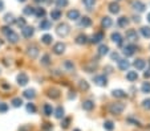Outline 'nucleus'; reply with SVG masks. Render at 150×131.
Here are the masks:
<instances>
[{
    "label": "nucleus",
    "mask_w": 150,
    "mask_h": 131,
    "mask_svg": "<svg viewBox=\"0 0 150 131\" xmlns=\"http://www.w3.org/2000/svg\"><path fill=\"white\" fill-rule=\"evenodd\" d=\"M56 32L60 37H65V36H68L69 32H71V27L67 23H60L56 28Z\"/></svg>",
    "instance_id": "nucleus-1"
},
{
    "label": "nucleus",
    "mask_w": 150,
    "mask_h": 131,
    "mask_svg": "<svg viewBox=\"0 0 150 131\" xmlns=\"http://www.w3.org/2000/svg\"><path fill=\"white\" fill-rule=\"evenodd\" d=\"M124 109H125V105L121 102L110 103V105H109V111H110V114H113V115L121 114L122 111H124Z\"/></svg>",
    "instance_id": "nucleus-2"
},
{
    "label": "nucleus",
    "mask_w": 150,
    "mask_h": 131,
    "mask_svg": "<svg viewBox=\"0 0 150 131\" xmlns=\"http://www.w3.org/2000/svg\"><path fill=\"white\" fill-rule=\"evenodd\" d=\"M39 46L35 45V44H32V45H29L28 48H27V56H28L29 58H36L37 56H39Z\"/></svg>",
    "instance_id": "nucleus-3"
},
{
    "label": "nucleus",
    "mask_w": 150,
    "mask_h": 131,
    "mask_svg": "<svg viewBox=\"0 0 150 131\" xmlns=\"http://www.w3.org/2000/svg\"><path fill=\"white\" fill-rule=\"evenodd\" d=\"M132 8H133L136 12H139V13H141V12H144V11H145L146 6H145V4L142 3L141 0H134L133 3H132Z\"/></svg>",
    "instance_id": "nucleus-4"
},
{
    "label": "nucleus",
    "mask_w": 150,
    "mask_h": 131,
    "mask_svg": "<svg viewBox=\"0 0 150 131\" xmlns=\"http://www.w3.org/2000/svg\"><path fill=\"white\" fill-rule=\"evenodd\" d=\"M136 50H137L136 45H134V44H129V45L124 46V50H122V53H124L126 57H130V56H133V54H134V52H136Z\"/></svg>",
    "instance_id": "nucleus-5"
},
{
    "label": "nucleus",
    "mask_w": 150,
    "mask_h": 131,
    "mask_svg": "<svg viewBox=\"0 0 150 131\" xmlns=\"http://www.w3.org/2000/svg\"><path fill=\"white\" fill-rule=\"evenodd\" d=\"M21 34H23L25 39H31V37L35 34V28H33V27L25 25L24 28H21Z\"/></svg>",
    "instance_id": "nucleus-6"
},
{
    "label": "nucleus",
    "mask_w": 150,
    "mask_h": 131,
    "mask_svg": "<svg viewBox=\"0 0 150 131\" xmlns=\"http://www.w3.org/2000/svg\"><path fill=\"white\" fill-rule=\"evenodd\" d=\"M94 83L98 86H106V83H108V78L105 77V74H100V76H96V77L93 78Z\"/></svg>",
    "instance_id": "nucleus-7"
},
{
    "label": "nucleus",
    "mask_w": 150,
    "mask_h": 131,
    "mask_svg": "<svg viewBox=\"0 0 150 131\" xmlns=\"http://www.w3.org/2000/svg\"><path fill=\"white\" fill-rule=\"evenodd\" d=\"M16 81H17V85L19 86H25L27 83L29 82V78H28V76H27L25 73H20L19 76H17Z\"/></svg>",
    "instance_id": "nucleus-8"
},
{
    "label": "nucleus",
    "mask_w": 150,
    "mask_h": 131,
    "mask_svg": "<svg viewBox=\"0 0 150 131\" xmlns=\"http://www.w3.org/2000/svg\"><path fill=\"white\" fill-rule=\"evenodd\" d=\"M126 40L132 41V43L138 40V33H137L136 29H129V31L126 32Z\"/></svg>",
    "instance_id": "nucleus-9"
},
{
    "label": "nucleus",
    "mask_w": 150,
    "mask_h": 131,
    "mask_svg": "<svg viewBox=\"0 0 150 131\" xmlns=\"http://www.w3.org/2000/svg\"><path fill=\"white\" fill-rule=\"evenodd\" d=\"M67 17L72 21H77L80 19V11H77V9H71V11H68V13H67Z\"/></svg>",
    "instance_id": "nucleus-10"
},
{
    "label": "nucleus",
    "mask_w": 150,
    "mask_h": 131,
    "mask_svg": "<svg viewBox=\"0 0 150 131\" xmlns=\"http://www.w3.org/2000/svg\"><path fill=\"white\" fill-rule=\"evenodd\" d=\"M53 52L56 54H62L65 52V44L64 43H56L53 45Z\"/></svg>",
    "instance_id": "nucleus-11"
},
{
    "label": "nucleus",
    "mask_w": 150,
    "mask_h": 131,
    "mask_svg": "<svg viewBox=\"0 0 150 131\" xmlns=\"http://www.w3.org/2000/svg\"><path fill=\"white\" fill-rule=\"evenodd\" d=\"M104 40V33L102 32H96V33L92 36V39H91V43H93V44H98V43H101V41Z\"/></svg>",
    "instance_id": "nucleus-12"
},
{
    "label": "nucleus",
    "mask_w": 150,
    "mask_h": 131,
    "mask_svg": "<svg viewBox=\"0 0 150 131\" xmlns=\"http://www.w3.org/2000/svg\"><path fill=\"white\" fill-rule=\"evenodd\" d=\"M39 27H40V29H41V31H48V29H51L52 23L49 20H47V19H41Z\"/></svg>",
    "instance_id": "nucleus-13"
},
{
    "label": "nucleus",
    "mask_w": 150,
    "mask_h": 131,
    "mask_svg": "<svg viewBox=\"0 0 150 131\" xmlns=\"http://www.w3.org/2000/svg\"><path fill=\"white\" fill-rule=\"evenodd\" d=\"M112 41L116 43L117 45L121 46L122 45V36L118 33V32H113V33H112Z\"/></svg>",
    "instance_id": "nucleus-14"
},
{
    "label": "nucleus",
    "mask_w": 150,
    "mask_h": 131,
    "mask_svg": "<svg viewBox=\"0 0 150 131\" xmlns=\"http://www.w3.org/2000/svg\"><path fill=\"white\" fill-rule=\"evenodd\" d=\"M23 97L31 101V99H33V98L36 97V91H35L33 89H27V90L23 93Z\"/></svg>",
    "instance_id": "nucleus-15"
},
{
    "label": "nucleus",
    "mask_w": 150,
    "mask_h": 131,
    "mask_svg": "<svg viewBox=\"0 0 150 131\" xmlns=\"http://www.w3.org/2000/svg\"><path fill=\"white\" fill-rule=\"evenodd\" d=\"M47 94H48V97L52 98V99H57V98L60 97V90L52 88V89H49V90H48V93H47Z\"/></svg>",
    "instance_id": "nucleus-16"
},
{
    "label": "nucleus",
    "mask_w": 150,
    "mask_h": 131,
    "mask_svg": "<svg viewBox=\"0 0 150 131\" xmlns=\"http://www.w3.org/2000/svg\"><path fill=\"white\" fill-rule=\"evenodd\" d=\"M137 78H138V73L137 71H127L126 73V80L129 81V82H134V81H137Z\"/></svg>",
    "instance_id": "nucleus-17"
},
{
    "label": "nucleus",
    "mask_w": 150,
    "mask_h": 131,
    "mask_svg": "<svg viewBox=\"0 0 150 131\" xmlns=\"http://www.w3.org/2000/svg\"><path fill=\"white\" fill-rule=\"evenodd\" d=\"M3 20L6 24H8V25H11V24H15L16 23V19H15V16L12 13H6V16L3 17Z\"/></svg>",
    "instance_id": "nucleus-18"
},
{
    "label": "nucleus",
    "mask_w": 150,
    "mask_h": 131,
    "mask_svg": "<svg viewBox=\"0 0 150 131\" xmlns=\"http://www.w3.org/2000/svg\"><path fill=\"white\" fill-rule=\"evenodd\" d=\"M129 66H130V62L127 60H124V58H120L118 60V68L121 69V70H127Z\"/></svg>",
    "instance_id": "nucleus-19"
},
{
    "label": "nucleus",
    "mask_w": 150,
    "mask_h": 131,
    "mask_svg": "<svg viewBox=\"0 0 150 131\" xmlns=\"http://www.w3.org/2000/svg\"><path fill=\"white\" fill-rule=\"evenodd\" d=\"M134 66H136L137 70H144L145 66H146V61L142 60V58H138V60L134 61Z\"/></svg>",
    "instance_id": "nucleus-20"
},
{
    "label": "nucleus",
    "mask_w": 150,
    "mask_h": 131,
    "mask_svg": "<svg viewBox=\"0 0 150 131\" xmlns=\"http://www.w3.org/2000/svg\"><path fill=\"white\" fill-rule=\"evenodd\" d=\"M127 24H129V19H127L126 16H121L118 20H117V25L121 27V28H126Z\"/></svg>",
    "instance_id": "nucleus-21"
},
{
    "label": "nucleus",
    "mask_w": 150,
    "mask_h": 131,
    "mask_svg": "<svg viewBox=\"0 0 150 131\" xmlns=\"http://www.w3.org/2000/svg\"><path fill=\"white\" fill-rule=\"evenodd\" d=\"M76 43L80 44V45H84V44H86V43H88V36H86V34H84V33L79 34V36L76 37Z\"/></svg>",
    "instance_id": "nucleus-22"
},
{
    "label": "nucleus",
    "mask_w": 150,
    "mask_h": 131,
    "mask_svg": "<svg viewBox=\"0 0 150 131\" xmlns=\"http://www.w3.org/2000/svg\"><path fill=\"white\" fill-rule=\"evenodd\" d=\"M82 109H84V110H86V111H91V110H93V109H94V103L92 102L91 99H86V101H84V102H82Z\"/></svg>",
    "instance_id": "nucleus-23"
},
{
    "label": "nucleus",
    "mask_w": 150,
    "mask_h": 131,
    "mask_svg": "<svg viewBox=\"0 0 150 131\" xmlns=\"http://www.w3.org/2000/svg\"><path fill=\"white\" fill-rule=\"evenodd\" d=\"M80 25L84 27V28H88V27L92 25V20L88 16H84V17H81V20H80Z\"/></svg>",
    "instance_id": "nucleus-24"
},
{
    "label": "nucleus",
    "mask_w": 150,
    "mask_h": 131,
    "mask_svg": "<svg viewBox=\"0 0 150 131\" xmlns=\"http://www.w3.org/2000/svg\"><path fill=\"white\" fill-rule=\"evenodd\" d=\"M112 24H113V20H112L109 16H105L102 17L101 20V25L104 27V28H109V27H112Z\"/></svg>",
    "instance_id": "nucleus-25"
},
{
    "label": "nucleus",
    "mask_w": 150,
    "mask_h": 131,
    "mask_svg": "<svg viewBox=\"0 0 150 131\" xmlns=\"http://www.w3.org/2000/svg\"><path fill=\"white\" fill-rule=\"evenodd\" d=\"M109 12H110V13H118L120 12V4L116 3V1H112V3L109 4Z\"/></svg>",
    "instance_id": "nucleus-26"
},
{
    "label": "nucleus",
    "mask_w": 150,
    "mask_h": 131,
    "mask_svg": "<svg viewBox=\"0 0 150 131\" xmlns=\"http://www.w3.org/2000/svg\"><path fill=\"white\" fill-rule=\"evenodd\" d=\"M45 9L41 8V7H37V8H35V16L39 17V19H44V16H45Z\"/></svg>",
    "instance_id": "nucleus-27"
},
{
    "label": "nucleus",
    "mask_w": 150,
    "mask_h": 131,
    "mask_svg": "<svg viewBox=\"0 0 150 131\" xmlns=\"http://www.w3.org/2000/svg\"><path fill=\"white\" fill-rule=\"evenodd\" d=\"M7 39H8V41H9V43H12V44H16L17 41H19V34H17V33H15V32L12 31L9 34H7Z\"/></svg>",
    "instance_id": "nucleus-28"
},
{
    "label": "nucleus",
    "mask_w": 150,
    "mask_h": 131,
    "mask_svg": "<svg viewBox=\"0 0 150 131\" xmlns=\"http://www.w3.org/2000/svg\"><path fill=\"white\" fill-rule=\"evenodd\" d=\"M52 40H53V37H52V34H42L41 36V43L45 44V45H49V44H52Z\"/></svg>",
    "instance_id": "nucleus-29"
},
{
    "label": "nucleus",
    "mask_w": 150,
    "mask_h": 131,
    "mask_svg": "<svg viewBox=\"0 0 150 131\" xmlns=\"http://www.w3.org/2000/svg\"><path fill=\"white\" fill-rule=\"evenodd\" d=\"M112 95L116 98H124L125 95H126V93H125L122 89H114V90L112 91Z\"/></svg>",
    "instance_id": "nucleus-30"
},
{
    "label": "nucleus",
    "mask_w": 150,
    "mask_h": 131,
    "mask_svg": "<svg viewBox=\"0 0 150 131\" xmlns=\"http://www.w3.org/2000/svg\"><path fill=\"white\" fill-rule=\"evenodd\" d=\"M53 114L57 119H62L64 118V109H62V106H59L56 110H53Z\"/></svg>",
    "instance_id": "nucleus-31"
},
{
    "label": "nucleus",
    "mask_w": 150,
    "mask_h": 131,
    "mask_svg": "<svg viewBox=\"0 0 150 131\" xmlns=\"http://www.w3.org/2000/svg\"><path fill=\"white\" fill-rule=\"evenodd\" d=\"M42 110H44V114H45L47 117L53 114V107H52V105H49V103H45V105L42 106Z\"/></svg>",
    "instance_id": "nucleus-32"
},
{
    "label": "nucleus",
    "mask_w": 150,
    "mask_h": 131,
    "mask_svg": "<svg viewBox=\"0 0 150 131\" xmlns=\"http://www.w3.org/2000/svg\"><path fill=\"white\" fill-rule=\"evenodd\" d=\"M61 17V11L60 9H52L51 11V19L52 20H59Z\"/></svg>",
    "instance_id": "nucleus-33"
},
{
    "label": "nucleus",
    "mask_w": 150,
    "mask_h": 131,
    "mask_svg": "<svg viewBox=\"0 0 150 131\" xmlns=\"http://www.w3.org/2000/svg\"><path fill=\"white\" fill-rule=\"evenodd\" d=\"M109 53V46L105 45V44H102V45L98 46V54H101V56H105V54Z\"/></svg>",
    "instance_id": "nucleus-34"
},
{
    "label": "nucleus",
    "mask_w": 150,
    "mask_h": 131,
    "mask_svg": "<svg viewBox=\"0 0 150 131\" xmlns=\"http://www.w3.org/2000/svg\"><path fill=\"white\" fill-rule=\"evenodd\" d=\"M11 103H12L13 107H21V105H23V99H21L20 97H16L11 101Z\"/></svg>",
    "instance_id": "nucleus-35"
},
{
    "label": "nucleus",
    "mask_w": 150,
    "mask_h": 131,
    "mask_svg": "<svg viewBox=\"0 0 150 131\" xmlns=\"http://www.w3.org/2000/svg\"><path fill=\"white\" fill-rule=\"evenodd\" d=\"M104 128L106 131H113L114 130V123L112 120H105L104 122Z\"/></svg>",
    "instance_id": "nucleus-36"
},
{
    "label": "nucleus",
    "mask_w": 150,
    "mask_h": 131,
    "mask_svg": "<svg viewBox=\"0 0 150 131\" xmlns=\"http://www.w3.org/2000/svg\"><path fill=\"white\" fill-rule=\"evenodd\" d=\"M141 34L145 37V39H150V27H142Z\"/></svg>",
    "instance_id": "nucleus-37"
},
{
    "label": "nucleus",
    "mask_w": 150,
    "mask_h": 131,
    "mask_svg": "<svg viewBox=\"0 0 150 131\" xmlns=\"http://www.w3.org/2000/svg\"><path fill=\"white\" fill-rule=\"evenodd\" d=\"M23 13H24V15H27V16H31V15H33V13H35V8H33V7H31V6L24 7Z\"/></svg>",
    "instance_id": "nucleus-38"
},
{
    "label": "nucleus",
    "mask_w": 150,
    "mask_h": 131,
    "mask_svg": "<svg viewBox=\"0 0 150 131\" xmlns=\"http://www.w3.org/2000/svg\"><path fill=\"white\" fill-rule=\"evenodd\" d=\"M40 62H41V65H49V64H51V57H49V54H44V56H42L41 57V61H40Z\"/></svg>",
    "instance_id": "nucleus-39"
},
{
    "label": "nucleus",
    "mask_w": 150,
    "mask_h": 131,
    "mask_svg": "<svg viewBox=\"0 0 150 131\" xmlns=\"http://www.w3.org/2000/svg\"><path fill=\"white\" fill-rule=\"evenodd\" d=\"M64 68H65V69H68L69 71H73V69H74V65H73V62H72V61L67 60L65 62H64Z\"/></svg>",
    "instance_id": "nucleus-40"
},
{
    "label": "nucleus",
    "mask_w": 150,
    "mask_h": 131,
    "mask_svg": "<svg viewBox=\"0 0 150 131\" xmlns=\"http://www.w3.org/2000/svg\"><path fill=\"white\" fill-rule=\"evenodd\" d=\"M141 90H142V93H150V82H144L142 83V86H141Z\"/></svg>",
    "instance_id": "nucleus-41"
},
{
    "label": "nucleus",
    "mask_w": 150,
    "mask_h": 131,
    "mask_svg": "<svg viewBox=\"0 0 150 131\" xmlns=\"http://www.w3.org/2000/svg\"><path fill=\"white\" fill-rule=\"evenodd\" d=\"M16 24L20 27V28H24V27L27 25V21L24 17H19V19H16Z\"/></svg>",
    "instance_id": "nucleus-42"
},
{
    "label": "nucleus",
    "mask_w": 150,
    "mask_h": 131,
    "mask_svg": "<svg viewBox=\"0 0 150 131\" xmlns=\"http://www.w3.org/2000/svg\"><path fill=\"white\" fill-rule=\"evenodd\" d=\"M68 0H56V6L59 7V8H64V7L68 6Z\"/></svg>",
    "instance_id": "nucleus-43"
},
{
    "label": "nucleus",
    "mask_w": 150,
    "mask_h": 131,
    "mask_svg": "<svg viewBox=\"0 0 150 131\" xmlns=\"http://www.w3.org/2000/svg\"><path fill=\"white\" fill-rule=\"evenodd\" d=\"M27 111H28V113H32V114H33V113H36V106H35V103H27Z\"/></svg>",
    "instance_id": "nucleus-44"
},
{
    "label": "nucleus",
    "mask_w": 150,
    "mask_h": 131,
    "mask_svg": "<svg viewBox=\"0 0 150 131\" xmlns=\"http://www.w3.org/2000/svg\"><path fill=\"white\" fill-rule=\"evenodd\" d=\"M82 3H84V6L85 7H88L89 9L92 8V7L96 4V0H82Z\"/></svg>",
    "instance_id": "nucleus-45"
},
{
    "label": "nucleus",
    "mask_w": 150,
    "mask_h": 131,
    "mask_svg": "<svg viewBox=\"0 0 150 131\" xmlns=\"http://www.w3.org/2000/svg\"><path fill=\"white\" fill-rule=\"evenodd\" d=\"M79 85H80V89H82V90H88L89 89V83L86 82V81H84V80L80 81Z\"/></svg>",
    "instance_id": "nucleus-46"
},
{
    "label": "nucleus",
    "mask_w": 150,
    "mask_h": 131,
    "mask_svg": "<svg viewBox=\"0 0 150 131\" xmlns=\"http://www.w3.org/2000/svg\"><path fill=\"white\" fill-rule=\"evenodd\" d=\"M12 32V29H11V27H3L1 28V33L4 34V36H7V34H9Z\"/></svg>",
    "instance_id": "nucleus-47"
},
{
    "label": "nucleus",
    "mask_w": 150,
    "mask_h": 131,
    "mask_svg": "<svg viewBox=\"0 0 150 131\" xmlns=\"http://www.w3.org/2000/svg\"><path fill=\"white\" fill-rule=\"evenodd\" d=\"M69 122H71V118H64V120L61 122V127L67 128L69 126Z\"/></svg>",
    "instance_id": "nucleus-48"
},
{
    "label": "nucleus",
    "mask_w": 150,
    "mask_h": 131,
    "mask_svg": "<svg viewBox=\"0 0 150 131\" xmlns=\"http://www.w3.org/2000/svg\"><path fill=\"white\" fill-rule=\"evenodd\" d=\"M8 111V105L7 103H0V113H7Z\"/></svg>",
    "instance_id": "nucleus-49"
},
{
    "label": "nucleus",
    "mask_w": 150,
    "mask_h": 131,
    "mask_svg": "<svg viewBox=\"0 0 150 131\" xmlns=\"http://www.w3.org/2000/svg\"><path fill=\"white\" fill-rule=\"evenodd\" d=\"M142 106H144L145 109H147V110H150V98H147V99H145L144 102H142Z\"/></svg>",
    "instance_id": "nucleus-50"
},
{
    "label": "nucleus",
    "mask_w": 150,
    "mask_h": 131,
    "mask_svg": "<svg viewBox=\"0 0 150 131\" xmlns=\"http://www.w3.org/2000/svg\"><path fill=\"white\" fill-rule=\"evenodd\" d=\"M110 57H112V60H117V61L120 60V56H118V53H117V52H113V53L110 54Z\"/></svg>",
    "instance_id": "nucleus-51"
},
{
    "label": "nucleus",
    "mask_w": 150,
    "mask_h": 131,
    "mask_svg": "<svg viewBox=\"0 0 150 131\" xmlns=\"http://www.w3.org/2000/svg\"><path fill=\"white\" fill-rule=\"evenodd\" d=\"M52 128H53V126H52L51 123H45V125H44V130H47V131H51Z\"/></svg>",
    "instance_id": "nucleus-52"
},
{
    "label": "nucleus",
    "mask_w": 150,
    "mask_h": 131,
    "mask_svg": "<svg viewBox=\"0 0 150 131\" xmlns=\"http://www.w3.org/2000/svg\"><path fill=\"white\" fill-rule=\"evenodd\" d=\"M68 98L69 99H74V98H76V93H74V91H69Z\"/></svg>",
    "instance_id": "nucleus-53"
},
{
    "label": "nucleus",
    "mask_w": 150,
    "mask_h": 131,
    "mask_svg": "<svg viewBox=\"0 0 150 131\" xmlns=\"http://www.w3.org/2000/svg\"><path fill=\"white\" fill-rule=\"evenodd\" d=\"M29 130H31V127H29V126H23V127L19 128V131H29Z\"/></svg>",
    "instance_id": "nucleus-54"
},
{
    "label": "nucleus",
    "mask_w": 150,
    "mask_h": 131,
    "mask_svg": "<svg viewBox=\"0 0 150 131\" xmlns=\"http://www.w3.org/2000/svg\"><path fill=\"white\" fill-rule=\"evenodd\" d=\"M133 20L136 21V23H139V21H141V17L137 16V15H136V16H133Z\"/></svg>",
    "instance_id": "nucleus-55"
},
{
    "label": "nucleus",
    "mask_w": 150,
    "mask_h": 131,
    "mask_svg": "<svg viewBox=\"0 0 150 131\" xmlns=\"http://www.w3.org/2000/svg\"><path fill=\"white\" fill-rule=\"evenodd\" d=\"M1 86H3V89H7V90H9V89H11V86H9L8 83H3Z\"/></svg>",
    "instance_id": "nucleus-56"
},
{
    "label": "nucleus",
    "mask_w": 150,
    "mask_h": 131,
    "mask_svg": "<svg viewBox=\"0 0 150 131\" xmlns=\"http://www.w3.org/2000/svg\"><path fill=\"white\" fill-rule=\"evenodd\" d=\"M4 9V3H3V0H0V12Z\"/></svg>",
    "instance_id": "nucleus-57"
},
{
    "label": "nucleus",
    "mask_w": 150,
    "mask_h": 131,
    "mask_svg": "<svg viewBox=\"0 0 150 131\" xmlns=\"http://www.w3.org/2000/svg\"><path fill=\"white\" fill-rule=\"evenodd\" d=\"M144 76H145V78H149V77H150V69H149V70H147V71H145V74H144Z\"/></svg>",
    "instance_id": "nucleus-58"
},
{
    "label": "nucleus",
    "mask_w": 150,
    "mask_h": 131,
    "mask_svg": "<svg viewBox=\"0 0 150 131\" xmlns=\"http://www.w3.org/2000/svg\"><path fill=\"white\" fill-rule=\"evenodd\" d=\"M33 1H36V3H44V1H47V0H33Z\"/></svg>",
    "instance_id": "nucleus-59"
},
{
    "label": "nucleus",
    "mask_w": 150,
    "mask_h": 131,
    "mask_svg": "<svg viewBox=\"0 0 150 131\" xmlns=\"http://www.w3.org/2000/svg\"><path fill=\"white\" fill-rule=\"evenodd\" d=\"M147 21L150 23V13H147Z\"/></svg>",
    "instance_id": "nucleus-60"
},
{
    "label": "nucleus",
    "mask_w": 150,
    "mask_h": 131,
    "mask_svg": "<svg viewBox=\"0 0 150 131\" xmlns=\"http://www.w3.org/2000/svg\"><path fill=\"white\" fill-rule=\"evenodd\" d=\"M17 1H20V3H25L27 0H17Z\"/></svg>",
    "instance_id": "nucleus-61"
},
{
    "label": "nucleus",
    "mask_w": 150,
    "mask_h": 131,
    "mask_svg": "<svg viewBox=\"0 0 150 131\" xmlns=\"http://www.w3.org/2000/svg\"><path fill=\"white\" fill-rule=\"evenodd\" d=\"M73 131H81V130H79V128H76V130H73Z\"/></svg>",
    "instance_id": "nucleus-62"
},
{
    "label": "nucleus",
    "mask_w": 150,
    "mask_h": 131,
    "mask_svg": "<svg viewBox=\"0 0 150 131\" xmlns=\"http://www.w3.org/2000/svg\"><path fill=\"white\" fill-rule=\"evenodd\" d=\"M149 65H150V61H149Z\"/></svg>",
    "instance_id": "nucleus-63"
}]
</instances>
